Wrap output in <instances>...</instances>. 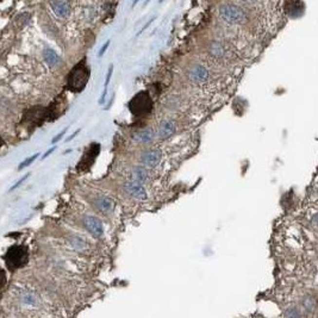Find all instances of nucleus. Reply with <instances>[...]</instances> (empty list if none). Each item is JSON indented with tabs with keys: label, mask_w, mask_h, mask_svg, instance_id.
Returning <instances> with one entry per match:
<instances>
[{
	"label": "nucleus",
	"mask_w": 318,
	"mask_h": 318,
	"mask_svg": "<svg viewBox=\"0 0 318 318\" xmlns=\"http://www.w3.org/2000/svg\"><path fill=\"white\" fill-rule=\"evenodd\" d=\"M88 80H90V69L87 68L85 61H81L69 73L67 87L72 92H81L86 87Z\"/></svg>",
	"instance_id": "nucleus-1"
},
{
	"label": "nucleus",
	"mask_w": 318,
	"mask_h": 318,
	"mask_svg": "<svg viewBox=\"0 0 318 318\" xmlns=\"http://www.w3.org/2000/svg\"><path fill=\"white\" fill-rule=\"evenodd\" d=\"M4 260L10 271L22 268L29 261L28 248L25 245H12L4 255Z\"/></svg>",
	"instance_id": "nucleus-2"
},
{
	"label": "nucleus",
	"mask_w": 318,
	"mask_h": 318,
	"mask_svg": "<svg viewBox=\"0 0 318 318\" xmlns=\"http://www.w3.org/2000/svg\"><path fill=\"white\" fill-rule=\"evenodd\" d=\"M129 109L135 116H146L153 110V100L147 92H140L130 100Z\"/></svg>",
	"instance_id": "nucleus-3"
},
{
	"label": "nucleus",
	"mask_w": 318,
	"mask_h": 318,
	"mask_svg": "<svg viewBox=\"0 0 318 318\" xmlns=\"http://www.w3.org/2000/svg\"><path fill=\"white\" fill-rule=\"evenodd\" d=\"M221 17L226 23L230 24H242L247 19L245 12L240 6L235 4H223L220 6Z\"/></svg>",
	"instance_id": "nucleus-4"
},
{
	"label": "nucleus",
	"mask_w": 318,
	"mask_h": 318,
	"mask_svg": "<svg viewBox=\"0 0 318 318\" xmlns=\"http://www.w3.org/2000/svg\"><path fill=\"white\" fill-rule=\"evenodd\" d=\"M84 225L85 228L87 229V231L90 232L92 236H94L95 239H99V237L103 236L104 226L99 218L94 217V216H85Z\"/></svg>",
	"instance_id": "nucleus-5"
},
{
	"label": "nucleus",
	"mask_w": 318,
	"mask_h": 318,
	"mask_svg": "<svg viewBox=\"0 0 318 318\" xmlns=\"http://www.w3.org/2000/svg\"><path fill=\"white\" fill-rule=\"evenodd\" d=\"M124 189L130 197L135 198V199H138V200L147 199V192L141 183H137V181L135 180L128 181V183L124 184Z\"/></svg>",
	"instance_id": "nucleus-6"
},
{
	"label": "nucleus",
	"mask_w": 318,
	"mask_h": 318,
	"mask_svg": "<svg viewBox=\"0 0 318 318\" xmlns=\"http://www.w3.org/2000/svg\"><path fill=\"white\" fill-rule=\"evenodd\" d=\"M100 151V146L99 144H92L90 147V149L84 154V157H82L81 161L77 165V169L79 170H87L88 168L92 166L93 162H94L95 157Z\"/></svg>",
	"instance_id": "nucleus-7"
},
{
	"label": "nucleus",
	"mask_w": 318,
	"mask_h": 318,
	"mask_svg": "<svg viewBox=\"0 0 318 318\" xmlns=\"http://www.w3.org/2000/svg\"><path fill=\"white\" fill-rule=\"evenodd\" d=\"M162 154L159 149H148L141 154V162L149 168H155L160 164Z\"/></svg>",
	"instance_id": "nucleus-8"
},
{
	"label": "nucleus",
	"mask_w": 318,
	"mask_h": 318,
	"mask_svg": "<svg viewBox=\"0 0 318 318\" xmlns=\"http://www.w3.org/2000/svg\"><path fill=\"white\" fill-rule=\"evenodd\" d=\"M188 79L194 84H202L208 79V71L202 65H194L189 68Z\"/></svg>",
	"instance_id": "nucleus-9"
},
{
	"label": "nucleus",
	"mask_w": 318,
	"mask_h": 318,
	"mask_svg": "<svg viewBox=\"0 0 318 318\" xmlns=\"http://www.w3.org/2000/svg\"><path fill=\"white\" fill-rule=\"evenodd\" d=\"M176 124L173 119H164L159 125V130H157V135L161 140L169 138L173 133L175 132Z\"/></svg>",
	"instance_id": "nucleus-10"
},
{
	"label": "nucleus",
	"mask_w": 318,
	"mask_h": 318,
	"mask_svg": "<svg viewBox=\"0 0 318 318\" xmlns=\"http://www.w3.org/2000/svg\"><path fill=\"white\" fill-rule=\"evenodd\" d=\"M132 140L137 143H150L155 140V132L150 128H144V129L137 130L132 133Z\"/></svg>",
	"instance_id": "nucleus-11"
},
{
	"label": "nucleus",
	"mask_w": 318,
	"mask_h": 318,
	"mask_svg": "<svg viewBox=\"0 0 318 318\" xmlns=\"http://www.w3.org/2000/svg\"><path fill=\"white\" fill-rule=\"evenodd\" d=\"M50 6L55 15L60 18H66L71 12V6L66 0H53L50 2Z\"/></svg>",
	"instance_id": "nucleus-12"
},
{
	"label": "nucleus",
	"mask_w": 318,
	"mask_h": 318,
	"mask_svg": "<svg viewBox=\"0 0 318 318\" xmlns=\"http://www.w3.org/2000/svg\"><path fill=\"white\" fill-rule=\"evenodd\" d=\"M286 12L290 17H299L304 12V4L301 0H287L286 2Z\"/></svg>",
	"instance_id": "nucleus-13"
},
{
	"label": "nucleus",
	"mask_w": 318,
	"mask_h": 318,
	"mask_svg": "<svg viewBox=\"0 0 318 318\" xmlns=\"http://www.w3.org/2000/svg\"><path fill=\"white\" fill-rule=\"evenodd\" d=\"M131 180L137 181V183L146 184L149 181V174L147 169L141 166H135L131 169Z\"/></svg>",
	"instance_id": "nucleus-14"
},
{
	"label": "nucleus",
	"mask_w": 318,
	"mask_h": 318,
	"mask_svg": "<svg viewBox=\"0 0 318 318\" xmlns=\"http://www.w3.org/2000/svg\"><path fill=\"white\" fill-rule=\"evenodd\" d=\"M95 206H97L101 212H111L114 207V203L111 198L105 197V196H100L95 199Z\"/></svg>",
	"instance_id": "nucleus-15"
},
{
	"label": "nucleus",
	"mask_w": 318,
	"mask_h": 318,
	"mask_svg": "<svg viewBox=\"0 0 318 318\" xmlns=\"http://www.w3.org/2000/svg\"><path fill=\"white\" fill-rule=\"evenodd\" d=\"M44 58L50 66H55L60 62V57H58V55L52 49L44 50Z\"/></svg>",
	"instance_id": "nucleus-16"
},
{
	"label": "nucleus",
	"mask_w": 318,
	"mask_h": 318,
	"mask_svg": "<svg viewBox=\"0 0 318 318\" xmlns=\"http://www.w3.org/2000/svg\"><path fill=\"white\" fill-rule=\"evenodd\" d=\"M112 73H113V65H111L109 67V71H108V74H106V79H105V84H104V92L103 94H101V98H100V101L99 103L100 104H104V101H105V98H106V94H108V85L109 82H110L111 80V76H112Z\"/></svg>",
	"instance_id": "nucleus-17"
},
{
	"label": "nucleus",
	"mask_w": 318,
	"mask_h": 318,
	"mask_svg": "<svg viewBox=\"0 0 318 318\" xmlns=\"http://www.w3.org/2000/svg\"><path fill=\"white\" fill-rule=\"evenodd\" d=\"M37 156H39V155L38 154H35V155H33V156H30V157H28V159H26V160H24L22 164L19 165V167H18V169L20 170V169H23V168H25L26 166H29V165L33 164L35 160H36Z\"/></svg>",
	"instance_id": "nucleus-18"
},
{
	"label": "nucleus",
	"mask_w": 318,
	"mask_h": 318,
	"mask_svg": "<svg viewBox=\"0 0 318 318\" xmlns=\"http://www.w3.org/2000/svg\"><path fill=\"white\" fill-rule=\"evenodd\" d=\"M300 316V312L298 311V310L295 309V307H292V309H288L287 311L285 312V317H290V318H297Z\"/></svg>",
	"instance_id": "nucleus-19"
},
{
	"label": "nucleus",
	"mask_w": 318,
	"mask_h": 318,
	"mask_svg": "<svg viewBox=\"0 0 318 318\" xmlns=\"http://www.w3.org/2000/svg\"><path fill=\"white\" fill-rule=\"evenodd\" d=\"M6 280H7L6 272H5L2 268H0V290H1V288L5 286V284H6Z\"/></svg>",
	"instance_id": "nucleus-20"
},
{
	"label": "nucleus",
	"mask_w": 318,
	"mask_h": 318,
	"mask_svg": "<svg viewBox=\"0 0 318 318\" xmlns=\"http://www.w3.org/2000/svg\"><path fill=\"white\" fill-rule=\"evenodd\" d=\"M212 54L217 56V57H220V56L223 55V48H222L220 44H215L212 47Z\"/></svg>",
	"instance_id": "nucleus-21"
},
{
	"label": "nucleus",
	"mask_w": 318,
	"mask_h": 318,
	"mask_svg": "<svg viewBox=\"0 0 318 318\" xmlns=\"http://www.w3.org/2000/svg\"><path fill=\"white\" fill-rule=\"evenodd\" d=\"M110 43H111L110 39H109V41H106L105 43H104L103 47H101V49L99 50V53H98V56H99V57H101V56H103L104 54H105L106 50H108V48L110 47Z\"/></svg>",
	"instance_id": "nucleus-22"
},
{
	"label": "nucleus",
	"mask_w": 318,
	"mask_h": 318,
	"mask_svg": "<svg viewBox=\"0 0 318 318\" xmlns=\"http://www.w3.org/2000/svg\"><path fill=\"white\" fill-rule=\"evenodd\" d=\"M66 132H67V128H66L65 130H62V131H61L60 133H58V135L56 136L55 138H53V141H52V142H53V143H56V142H58V141H60L61 138H62L63 136H65V133H66Z\"/></svg>",
	"instance_id": "nucleus-23"
},
{
	"label": "nucleus",
	"mask_w": 318,
	"mask_h": 318,
	"mask_svg": "<svg viewBox=\"0 0 318 318\" xmlns=\"http://www.w3.org/2000/svg\"><path fill=\"white\" fill-rule=\"evenodd\" d=\"M154 19H155V17H151V18H150V19H149V20H148V23H146V24H144V25H143V28H142V29H141V31H140V33H138V35H141V34H142V33H143V31H144V30H147V28H149V25H150V24H151V23H153V22H154Z\"/></svg>",
	"instance_id": "nucleus-24"
},
{
	"label": "nucleus",
	"mask_w": 318,
	"mask_h": 318,
	"mask_svg": "<svg viewBox=\"0 0 318 318\" xmlns=\"http://www.w3.org/2000/svg\"><path fill=\"white\" fill-rule=\"evenodd\" d=\"M28 176H29V174H26L25 176H24V178H23V179H20V180H19V181H18V183H17V184H16V185H15V186H13V187H11V191H13V189H15V188H17V187H18V186H19V185H20V184H22V183H23V181H24V180H25V179H26V178H28Z\"/></svg>",
	"instance_id": "nucleus-25"
},
{
	"label": "nucleus",
	"mask_w": 318,
	"mask_h": 318,
	"mask_svg": "<svg viewBox=\"0 0 318 318\" xmlns=\"http://www.w3.org/2000/svg\"><path fill=\"white\" fill-rule=\"evenodd\" d=\"M55 150V147H53V148L52 149H49V150H48L47 151V153H45L44 154V156H42V159H45V157H48V156H49V155L50 154H52L53 153V151H54Z\"/></svg>",
	"instance_id": "nucleus-26"
},
{
	"label": "nucleus",
	"mask_w": 318,
	"mask_h": 318,
	"mask_svg": "<svg viewBox=\"0 0 318 318\" xmlns=\"http://www.w3.org/2000/svg\"><path fill=\"white\" fill-rule=\"evenodd\" d=\"M79 131H80V130H76V131H75V132H74V133H73V135H72V136H71V137H69V138H67V142H69V141H71V140H73V138H74V137H75V136L77 135V133H79Z\"/></svg>",
	"instance_id": "nucleus-27"
},
{
	"label": "nucleus",
	"mask_w": 318,
	"mask_h": 318,
	"mask_svg": "<svg viewBox=\"0 0 318 318\" xmlns=\"http://www.w3.org/2000/svg\"><path fill=\"white\" fill-rule=\"evenodd\" d=\"M2 146H4V140H2L1 136H0V148H1Z\"/></svg>",
	"instance_id": "nucleus-28"
},
{
	"label": "nucleus",
	"mask_w": 318,
	"mask_h": 318,
	"mask_svg": "<svg viewBox=\"0 0 318 318\" xmlns=\"http://www.w3.org/2000/svg\"><path fill=\"white\" fill-rule=\"evenodd\" d=\"M138 1H140V0H133V1H132V5H131V6L132 7H135L136 6V4H137V2Z\"/></svg>",
	"instance_id": "nucleus-29"
},
{
	"label": "nucleus",
	"mask_w": 318,
	"mask_h": 318,
	"mask_svg": "<svg viewBox=\"0 0 318 318\" xmlns=\"http://www.w3.org/2000/svg\"><path fill=\"white\" fill-rule=\"evenodd\" d=\"M242 1H245V2H247V1H250V0H242Z\"/></svg>",
	"instance_id": "nucleus-30"
},
{
	"label": "nucleus",
	"mask_w": 318,
	"mask_h": 318,
	"mask_svg": "<svg viewBox=\"0 0 318 318\" xmlns=\"http://www.w3.org/2000/svg\"><path fill=\"white\" fill-rule=\"evenodd\" d=\"M165 1V0H159V2H164Z\"/></svg>",
	"instance_id": "nucleus-31"
}]
</instances>
